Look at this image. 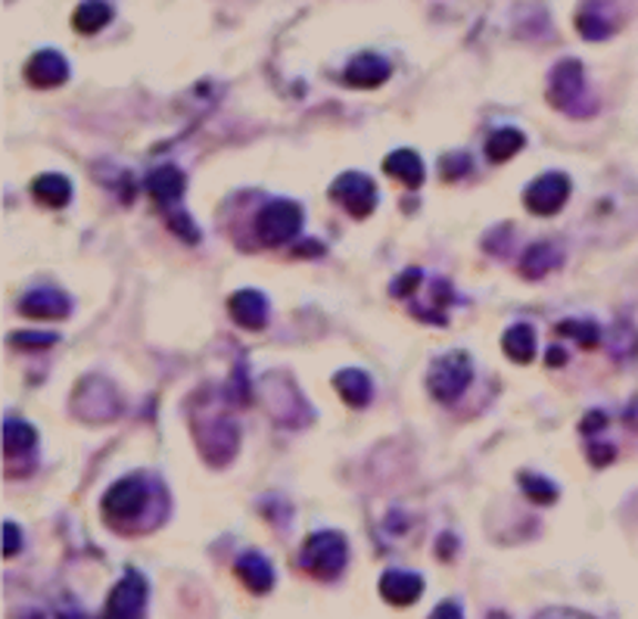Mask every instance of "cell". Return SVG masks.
I'll return each instance as SVG.
<instances>
[{
  "label": "cell",
  "mask_w": 638,
  "mask_h": 619,
  "mask_svg": "<svg viewBox=\"0 0 638 619\" xmlns=\"http://www.w3.org/2000/svg\"><path fill=\"white\" fill-rule=\"evenodd\" d=\"M150 486L144 476H128V479H119L113 489L103 495L100 510L106 523H113L115 529H132L134 523L144 520V510L150 505Z\"/></svg>",
  "instance_id": "1"
},
{
  "label": "cell",
  "mask_w": 638,
  "mask_h": 619,
  "mask_svg": "<svg viewBox=\"0 0 638 619\" xmlns=\"http://www.w3.org/2000/svg\"><path fill=\"white\" fill-rule=\"evenodd\" d=\"M346 560H349V545L340 533H315L299 551V567L321 582L337 579L346 570Z\"/></svg>",
  "instance_id": "2"
},
{
  "label": "cell",
  "mask_w": 638,
  "mask_h": 619,
  "mask_svg": "<svg viewBox=\"0 0 638 619\" xmlns=\"http://www.w3.org/2000/svg\"><path fill=\"white\" fill-rule=\"evenodd\" d=\"M471 376H474V364H471V355L467 352H449V355H440V359L430 364L426 371V390L433 399L440 402H455L461 392L471 386Z\"/></svg>",
  "instance_id": "3"
},
{
  "label": "cell",
  "mask_w": 638,
  "mask_h": 619,
  "mask_svg": "<svg viewBox=\"0 0 638 619\" xmlns=\"http://www.w3.org/2000/svg\"><path fill=\"white\" fill-rule=\"evenodd\" d=\"M150 588L147 579L137 570H128L106 598V607H103V617L100 619H144V610H147Z\"/></svg>",
  "instance_id": "4"
},
{
  "label": "cell",
  "mask_w": 638,
  "mask_h": 619,
  "mask_svg": "<svg viewBox=\"0 0 638 619\" xmlns=\"http://www.w3.org/2000/svg\"><path fill=\"white\" fill-rule=\"evenodd\" d=\"M302 230V209L290 203V199H275L268 203L259 218H256V234L263 237V244L280 246L294 240Z\"/></svg>",
  "instance_id": "5"
},
{
  "label": "cell",
  "mask_w": 638,
  "mask_h": 619,
  "mask_svg": "<svg viewBox=\"0 0 638 619\" xmlns=\"http://www.w3.org/2000/svg\"><path fill=\"white\" fill-rule=\"evenodd\" d=\"M330 196L343 206L346 213H352L356 218L374 213L377 206V184L361 172H346L340 178L333 180Z\"/></svg>",
  "instance_id": "6"
},
{
  "label": "cell",
  "mask_w": 638,
  "mask_h": 619,
  "mask_svg": "<svg viewBox=\"0 0 638 619\" xmlns=\"http://www.w3.org/2000/svg\"><path fill=\"white\" fill-rule=\"evenodd\" d=\"M567 196H570V178L564 172H548L526 187L524 206L533 215H555L564 209Z\"/></svg>",
  "instance_id": "7"
},
{
  "label": "cell",
  "mask_w": 638,
  "mask_h": 619,
  "mask_svg": "<svg viewBox=\"0 0 638 619\" xmlns=\"http://www.w3.org/2000/svg\"><path fill=\"white\" fill-rule=\"evenodd\" d=\"M548 100L557 110H576L579 113V100H583V65L576 60H564L555 65L552 72V84H548ZM583 115V113H579Z\"/></svg>",
  "instance_id": "8"
},
{
  "label": "cell",
  "mask_w": 638,
  "mask_h": 619,
  "mask_svg": "<svg viewBox=\"0 0 638 619\" xmlns=\"http://www.w3.org/2000/svg\"><path fill=\"white\" fill-rule=\"evenodd\" d=\"M622 13L610 7V0H586V7L576 17V29L586 34L589 41H601L607 34L620 29Z\"/></svg>",
  "instance_id": "9"
},
{
  "label": "cell",
  "mask_w": 638,
  "mask_h": 619,
  "mask_svg": "<svg viewBox=\"0 0 638 619\" xmlns=\"http://www.w3.org/2000/svg\"><path fill=\"white\" fill-rule=\"evenodd\" d=\"M25 79L34 87H60L69 79V63L56 50H38L25 65Z\"/></svg>",
  "instance_id": "10"
},
{
  "label": "cell",
  "mask_w": 638,
  "mask_h": 619,
  "mask_svg": "<svg viewBox=\"0 0 638 619\" xmlns=\"http://www.w3.org/2000/svg\"><path fill=\"white\" fill-rule=\"evenodd\" d=\"M380 595L383 601L393 603V607H411L424 595V579L418 572H405V570H390L383 572L380 579Z\"/></svg>",
  "instance_id": "11"
},
{
  "label": "cell",
  "mask_w": 638,
  "mask_h": 619,
  "mask_svg": "<svg viewBox=\"0 0 638 619\" xmlns=\"http://www.w3.org/2000/svg\"><path fill=\"white\" fill-rule=\"evenodd\" d=\"M228 311L244 330H263L268 324V299L259 290H240L230 296Z\"/></svg>",
  "instance_id": "12"
},
{
  "label": "cell",
  "mask_w": 638,
  "mask_h": 619,
  "mask_svg": "<svg viewBox=\"0 0 638 619\" xmlns=\"http://www.w3.org/2000/svg\"><path fill=\"white\" fill-rule=\"evenodd\" d=\"M82 386L94 395L91 402H88V399H72L75 411L82 414L84 421H113L115 411H119V399H106V402H103V395H113L115 392L113 386H110L106 380H97V376H88Z\"/></svg>",
  "instance_id": "13"
},
{
  "label": "cell",
  "mask_w": 638,
  "mask_h": 619,
  "mask_svg": "<svg viewBox=\"0 0 638 619\" xmlns=\"http://www.w3.org/2000/svg\"><path fill=\"white\" fill-rule=\"evenodd\" d=\"M19 309H22V314H29V318H48L50 321V318H66L72 302H69V296L63 293V290L41 287V290H32L29 296H22Z\"/></svg>",
  "instance_id": "14"
},
{
  "label": "cell",
  "mask_w": 638,
  "mask_h": 619,
  "mask_svg": "<svg viewBox=\"0 0 638 619\" xmlns=\"http://www.w3.org/2000/svg\"><path fill=\"white\" fill-rule=\"evenodd\" d=\"M346 84L352 87H380L390 79V63H383L374 53H361L352 63L346 65Z\"/></svg>",
  "instance_id": "15"
},
{
  "label": "cell",
  "mask_w": 638,
  "mask_h": 619,
  "mask_svg": "<svg viewBox=\"0 0 638 619\" xmlns=\"http://www.w3.org/2000/svg\"><path fill=\"white\" fill-rule=\"evenodd\" d=\"M237 576H240V582H244L249 591H256V595H265V591H271V586H275V570H271V564H268L259 551L240 555V560H237Z\"/></svg>",
  "instance_id": "16"
},
{
  "label": "cell",
  "mask_w": 638,
  "mask_h": 619,
  "mask_svg": "<svg viewBox=\"0 0 638 619\" xmlns=\"http://www.w3.org/2000/svg\"><path fill=\"white\" fill-rule=\"evenodd\" d=\"M383 172L390 178L402 180L405 187H421L424 184V163H421V156L414 149H395V153H390L387 163H383Z\"/></svg>",
  "instance_id": "17"
},
{
  "label": "cell",
  "mask_w": 638,
  "mask_h": 619,
  "mask_svg": "<svg viewBox=\"0 0 638 619\" xmlns=\"http://www.w3.org/2000/svg\"><path fill=\"white\" fill-rule=\"evenodd\" d=\"M333 386H337L340 399H343L349 407H364L371 402V392H374L368 374L359 371V368H346V371H340V374L333 376Z\"/></svg>",
  "instance_id": "18"
},
{
  "label": "cell",
  "mask_w": 638,
  "mask_h": 619,
  "mask_svg": "<svg viewBox=\"0 0 638 619\" xmlns=\"http://www.w3.org/2000/svg\"><path fill=\"white\" fill-rule=\"evenodd\" d=\"M147 194L153 196L160 206H168V203L181 199V194H184V175H181V168H175V165H160L147 178Z\"/></svg>",
  "instance_id": "19"
},
{
  "label": "cell",
  "mask_w": 638,
  "mask_h": 619,
  "mask_svg": "<svg viewBox=\"0 0 638 619\" xmlns=\"http://www.w3.org/2000/svg\"><path fill=\"white\" fill-rule=\"evenodd\" d=\"M32 196L41 203V206H48V209H63L69 206V199H72V184L63 175H38L32 180Z\"/></svg>",
  "instance_id": "20"
},
{
  "label": "cell",
  "mask_w": 638,
  "mask_h": 619,
  "mask_svg": "<svg viewBox=\"0 0 638 619\" xmlns=\"http://www.w3.org/2000/svg\"><path fill=\"white\" fill-rule=\"evenodd\" d=\"M560 259H564V256H560V246L557 244L529 246L524 256V265H521V275L529 280H539V278H545L552 268H557Z\"/></svg>",
  "instance_id": "21"
},
{
  "label": "cell",
  "mask_w": 638,
  "mask_h": 619,
  "mask_svg": "<svg viewBox=\"0 0 638 619\" xmlns=\"http://www.w3.org/2000/svg\"><path fill=\"white\" fill-rule=\"evenodd\" d=\"M113 19V7L103 3V0H84L82 7L75 10L72 17V29L82 34H97L100 29H106Z\"/></svg>",
  "instance_id": "22"
},
{
  "label": "cell",
  "mask_w": 638,
  "mask_h": 619,
  "mask_svg": "<svg viewBox=\"0 0 638 619\" xmlns=\"http://www.w3.org/2000/svg\"><path fill=\"white\" fill-rule=\"evenodd\" d=\"M502 349H505L507 359L517 361V364L533 361V355H536V333H533V327L529 324L511 327L505 337H502Z\"/></svg>",
  "instance_id": "23"
},
{
  "label": "cell",
  "mask_w": 638,
  "mask_h": 619,
  "mask_svg": "<svg viewBox=\"0 0 638 619\" xmlns=\"http://www.w3.org/2000/svg\"><path fill=\"white\" fill-rule=\"evenodd\" d=\"M34 426H29L25 421H17V417H7L3 424V452H7V461H17L19 455L32 452L34 448Z\"/></svg>",
  "instance_id": "24"
},
{
  "label": "cell",
  "mask_w": 638,
  "mask_h": 619,
  "mask_svg": "<svg viewBox=\"0 0 638 619\" xmlns=\"http://www.w3.org/2000/svg\"><path fill=\"white\" fill-rule=\"evenodd\" d=\"M526 147V137L521 131L514 128H502L495 131L490 137V144H486V156H490V163H507V159H514L521 149Z\"/></svg>",
  "instance_id": "25"
},
{
  "label": "cell",
  "mask_w": 638,
  "mask_h": 619,
  "mask_svg": "<svg viewBox=\"0 0 638 619\" xmlns=\"http://www.w3.org/2000/svg\"><path fill=\"white\" fill-rule=\"evenodd\" d=\"M521 483H524V492L536 502V505H552L557 498V489L552 479H545V476H536V473H524L521 476Z\"/></svg>",
  "instance_id": "26"
},
{
  "label": "cell",
  "mask_w": 638,
  "mask_h": 619,
  "mask_svg": "<svg viewBox=\"0 0 638 619\" xmlns=\"http://www.w3.org/2000/svg\"><path fill=\"white\" fill-rule=\"evenodd\" d=\"M557 333H573L576 342H583L586 349H595L601 342V330L591 321H564V324H557Z\"/></svg>",
  "instance_id": "27"
},
{
  "label": "cell",
  "mask_w": 638,
  "mask_h": 619,
  "mask_svg": "<svg viewBox=\"0 0 638 619\" xmlns=\"http://www.w3.org/2000/svg\"><path fill=\"white\" fill-rule=\"evenodd\" d=\"M53 342H56L53 333H13V345H22V349H48Z\"/></svg>",
  "instance_id": "28"
},
{
  "label": "cell",
  "mask_w": 638,
  "mask_h": 619,
  "mask_svg": "<svg viewBox=\"0 0 638 619\" xmlns=\"http://www.w3.org/2000/svg\"><path fill=\"white\" fill-rule=\"evenodd\" d=\"M533 619H591L589 613L583 610H567V607H552V610H542Z\"/></svg>",
  "instance_id": "29"
},
{
  "label": "cell",
  "mask_w": 638,
  "mask_h": 619,
  "mask_svg": "<svg viewBox=\"0 0 638 619\" xmlns=\"http://www.w3.org/2000/svg\"><path fill=\"white\" fill-rule=\"evenodd\" d=\"M464 168H467V159H464V156H452V159L442 163V178L455 180Z\"/></svg>",
  "instance_id": "30"
},
{
  "label": "cell",
  "mask_w": 638,
  "mask_h": 619,
  "mask_svg": "<svg viewBox=\"0 0 638 619\" xmlns=\"http://www.w3.org/2000/svg\"><path fill=\"white\" fill-rule=\"evenodd\" d=\"M3 533H7V536H3V541H7V545H3V555H7V557H17V551H19V529H17V523H7V526H3Z\"/></svg>",
  "instance_id": "31"
},
{
  "label": "cell",
  "mask_w": 638,
  "mask_h": 619,
  "mask_svg": "<svg viewBox=\"0 0 638 619\" xmlns=\"http://www.w3.org/2000/svg\"><path fill=\"white\" fill-rule=\"evenodd\" d=\"M430 619H464V613H461V607L455 601H442L433 613H430Z\"/></svg>",
  "instance_id": "32"
},
{
  "label": "cell",
  "mask_w": 638,
  "mask_h": 619,
  "mask_svg": "<svg viewBox=\"0 0 638 619\" xmlns=\"http://www.w3.org/2000/svg\"><path fill=\"white\" fill-rule=\"evenodd\" d=\"M418 280H421V271H418V268H411V271H409V275H405V278L395 280L393 293H395V296H409L411 290H414L411 283H418Z\"/></svg>",
  "instance_id": "33"
},
{
  "label": "cell",
  "mask_w": 638,
  "mask_h": 619,
  "mask_svg": "<svg viewBox=\"0 0 638 619\" xmlns=\"http://www.w3.org/2000/svg\"><path fill=\"white\" fill-rule=\"evenodd\" d=\"M626 424L629 426H636L638 430V399L629 405V411H626Z\"/></svg>",
  "instance_id": "34"
},
{
  "label": "cell",
  "mask_w": 638,
  "mask_h": 619,
  "mask_svg": "<svg viewBox=\"0 0 638 619\" xmlns=\"http://www.w3.org/2000/svg\"><path fill=\"white\" fill-rule=\"evenodd\" d=\"M548 359H552V364H564V352H560V349H552V352H548Z\"/></svg>",
  "instance_id": "35"
}]
</instances>
